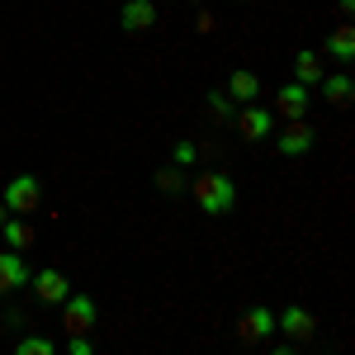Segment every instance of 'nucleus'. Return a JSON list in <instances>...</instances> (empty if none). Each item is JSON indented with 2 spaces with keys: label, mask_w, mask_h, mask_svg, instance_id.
I'll list each match as a JSON object with an SVG mask.
<instances>
[{
  "label": "nucleus",
  "mask_w": 355,
  "mask_h": 355,
  "mask_svg": "<svg viewBox=\"0 0 355 355\" xmlns=\"http://www.w3.org/2000/svg\"><path fill=\"white\" fill-rule=\"evenodd\" d=\"M190 190H194V204H199L209 218H223V214L237 209V185H232V175H223V171H199Z\"/></svg>",
  "instance_id": "f257e3e1"
},
{
  "label": "nucleus",
  "mask_w": 355,
  "mask_h": 355,
  "mask_svg": "<svg viewBox=\"0 0 355 355\" xmlns=\"http://www.w3.org/2000/svg\"><path fill=\"white\" fill-rule=\"evenodd\" d=\"M0 204H5L10 214H33V209L43 204V180H38V175H10L5 190H0Z\"/></svg>",
  "instance_id": "f03ea898"
},
{
  "label": "nucleus",
  "mask_w": 355,
  "mask_h": 355,
  "mask_svg": "<svg viewBox=\"0 0 355 355\" xmlns=\"http://www.w3.org/2000/svg\"><path fill=\"white\" fill-rule=\"evenodd\" d=\"M313 142H318V128H313L308 119H289V123L275 133L279 157H308V152H313Z\"/></svg>",
  "instance_id": "7ed1b4c3"
},
{
  "label": "nucleus",
  "mask_w": 355,
  "mask_h": 355,
  "mask_svg": "<svg viewBox=\"0 0 355 355\" xmlns=\"http://www.w3.org/2000/svg\"><path fill=\"white\" fill-rule=\"evenodd\" d=\"M57 308H62V327L67 331H90L100 322V303L90 299V294H67Z\"/></svg>",
  "instance_id": "20e7f679"
},
{
  "label": "nucleus",
  "mask_w": 355,
  "mask_h": 355,
  "mask_svg": "<svg viewBox=\"0 0 355 355\" xmlns=\"http://www.w3.org/2000/svg\"><path fill=\"white\" fill-rule=\"evenodd\" d=\"M232 119H237V128H242L246 142H270L275 137V110H261L256 100H251L242 114H232Z\"/></svg>",
  "instance_id": "39448f33"
},
{
  "label": "nucleus",
  "mask_w": 355,
  "mask_h": 355,
  "mask_svg": "<svg viewBox=\"0 0 355 355\" xmlns=\"http://www.w3.org/2000/svg\"><path fill=\"white\" fill-rule=\"evenodd\" d=\"M28 284H33V299L43 303V308H57V303L71 294V279H67L62 270H33Z\"/></svg>",
  "instance_id": "423d86ee"
},
{
  "label": "nucleus",
  "mask_w": 355,
  "mask_h": 355,
  "mask_svg": "<svg viewBox=\"0 0 355 355\" xmlns=\"http://www.w3.org/2000/svg\"><path fill=\"white\" fill-rule=\"evenodd\" d=\"M308 100H313V90L299 81H284L275 90V114H284V119H308Z\"/></svg>",
  "instance_id": "0eeeda50"
},
{
  "label": "nucleus",
  "mask_w": 355,
  "mask_h": 355,
  "mask_svg": "<svg viewBox=\"0 0 355 355\" xmlns=\"http://www.w3.org/2000/svg\"><path fill=\"white\" fill-rule=\"evenodd\" d=\"M275 327L289 331V341H308V336L318 331V322H313V313H308L303 303H289L284 313H275Z\"/></svg>",
  "instance_id": "6e6552de"
},
{
  "label": "nucleus",
  "mask_w": 355,
  "mask_h": 355,
  "mask_svg": "<svg viewBox=\"0 0 355 355\" xmlns=\"http://www.w3.org/2000/svg\"><path fill=\"white\" fill-rule=\"evenodd\" d=\"M33 270H28V261L19 251H0V294H15V289H24Z\"/></svg>",
  "instance_id": "1a4fd4ad"
},
{
  "label": "nucleus",
  "mask_w": 355,
  "mask_h": 355,
  "mask_svg": "<svg viewBox=\"0 0 355 355\" xmlns=\"http://www.w3.org/2000/svg\"><path fill=\"white\" fill-rule=\"evenodd\" d=\"M152 24H157V0H123V10H119V28L123 33H142Z\"/></svg>",
  "instance_id": "9d476101"
},
{
  "label": "nucleus",
  "mask_w": 355,
  "mask_h": 355,
  "mask_svg": "<svg viewBox=\"0 0 355 355\" xmlns=\"http://www.w3.org/2000/svg\"><path fill=\"white\" fill-rule=\"evenodd\" d=\"M327 76V67H322V57L313 53V48H303V53H294V81L308 85V90H318V81Z\"/></svg>",
  "instance_id": "9b49d317"
},
{
  "label": "nucleus",
  "mask_w": 355,
  "mask_h": 355,
  "mask_svg": "<svg viewBox=\"0 0 355 355\" xmlns=\"http://www.w3.org/2000/svg\"><path fill=\"white\" fill-rule=\"evenodd\" d=\"M327 53L336 57L341 67H351V62H355V28H351V19H346V24H336L327 33Z\"/></svg>",
  "instance_id": "f8f14e48"
},
{
  "label": "nucleus",
  "mask_w": 355,
  "mask_h": 355,
  "mask_svg": "<svg viewBox=\"0 0 355 355\" xmlns=\"http://www.w3.org/2000/svg\"><path fill=\"white\" fill-rule=\"evenodd\" d=\"M227 95H232L237 105H251V100L261 95V81H256V71H246V67H237V71L227 76Z\"/></svg>",
  "instance_id": "ddd939ff"
},
{
  "label": "nucleus",
  "mask_w": 355,
  "mask_h": 355,
  "mask_svg": "<svg viewBox=\"0 0 355 355\" xmlns=\"http://www.w3.org/2000/svg\"><path fill=\"white\" fill-rule=\"evenodd\" d=\"M270 331H275V313L270 308H251V313L242 318V341H266Z\"/></svg>",
  "instance_id": "4468645a"
},
{
  "label": "nucleus",
  "mask_w": 355,
  "mask_h": 355,
  "mask_svg": "<svg viewBox=\"0 0 355 355\" xmlns=\"http://www.w3.org/2000/svg\"><path fill=\"white\" fill-rule=\"evenodd\" d=\"M0 237H5L10 251H28V246H33V227L24 223V214H15V218L0 223Z\"/></svg>",
  "instance_id": "2eb2a0df"
},
{
  "label": "nucleus",
  "mask_w": 355,
  "mask_h": 355,
  "mask_svg": "<svg viewBox=\"0 0 355 355\" xmlns=\"http://www.w3.org/2000/svg\"><path fill=\"white\" fill-rule=\"evenodd\" d=\"M318 90L327 95L331 105H351V100H355V81L346 76V71H336V76H322V81H318Z\"/></svg>",
  "instance_id": "dca6fc26"
},
{
  "label": "nucleus",
  "mask_w": 355,
  "mask_h": 355,
  "mask_svg": "<svg viewBox=\"0 0 355 355\" xmlns=\"http://www.w3.org/2000/svg\"><path fill=\"white\" fill-rule=\"evenodd\" d=\"M204 105H209L214 119H232V114H237V100H232L227 90H209V100H204Z\"/></svg>",
  "instance_id": "f3484780"
},
{
  "label": "nucleus",
  "mask_w": 355,
  "mask_h": 355,
  "mask_svg": "<svg viewBox=\"0 0 355 355\" xmlns=\"http://www.w3.org/2000/svg\"><path fill=\"white\" fill-rule=\"evenodd\" d=\"M15 351H19V355H53L57 341H53V336H19Z\"/></svg>",
  "instance_id": "a211bd4d"
},
{
  "label": "nucleus",
  "mask_w": 355,
  "mask_h": 355,
  "mask_svg": "<svg viewBox=\"0 0 355 355\" xmlns=\"http://www.w3.org/2000/svg\"><path fill=\"white\" fill-rule=\"evenodd\" d=\"M157 190H166V194H180V190H185L180 166H162V171H157Z\"/></svg>",
  "instance_id": "6ab92c4d"
},
{
  "label": "nucleus",
  "mask_w": 355,
  "mask_h": 355,
  "mask_svg": "<svg viewBox=\"0 0 355 355\" xmlns=\"http://www.w3.org/2000/svg\"><path fill=\"white\" fill-rule=\"evenodd\" d=\"M67 351H71V355H95L90 331H67Z\"/></svg>",
  "instance_id": "aec40b11"
},
{
  "label": "nucleus",
  "mask_w": 355,
  "mask_h": 355,
  "mask_svg": "<svg viewBox=\"0 0 355 355\" xmlns=\"http://www.w3.org/2000/svg\"><path fill=\"white\" fill-rule=\"evenodd\" d=\"M194 157H199V147H194L190 137H185V142H175V166H190Z\"/></svg>",
  "instance_id": "412c9836"
},
{
  "label": "nucleus",
  "mask_w": 355,
  "mask_h": 355,
  "mask_svg": "<svg viewBox=\"0 0 355 355\" xmlns=\"http://www.w3.org/2000/svg\"><path fill=\"white\" fill-rule=\"evenodd\" d=\"M0 322H5V327L15 331L19 322H24V308H5V313H0Z\"/></svg>",
  "instance_id": "4be33fe9"
},
{
  "label": "nucleus",
  "mask_w": 355,
  "mask_h": 355,
  "mask_svg": "<svg viewBox=\"0 0 355 355\" xmlns=\"http://www.w3.org/2000/svg\"><path fill=\"white\" fill-rule=\"evenodd\" d=\"M194 28H199V33H209V28H214V15H209V10H199V19H194Z\"/></svg>",
  "instance_id": "5701e85b"
},
{
  "label": "nucleus",
  "mask_w": 355,
  "mask_h": 355,
  "mask_svg": "<svg viewBox=\"0 0 355 355\" xmlns=\"http://www.w3.org/2000/svg\"><path fill=\"white\" fill-rule=\"evenodd\" d=\"M336 10H341V15H351V10H355V0H336Z\"/></svg>",
  "instance_id": "b1692460"
},
{
  "label": "nucleus",
  "mask_w": 355,
  "mask_h": 355,
  "mask_svg": "<svg viewBox=\"0 0 355 355\" xmlns=\"http://www.w3.org/2000/svg\"><path fill=\"white\" fill-rule=\"evenodd\" d=\"M5 218H10V209H5V204H0V223H5Z\"/></svg>",
  "instance_id": "393cba45"
}]
</instances>
